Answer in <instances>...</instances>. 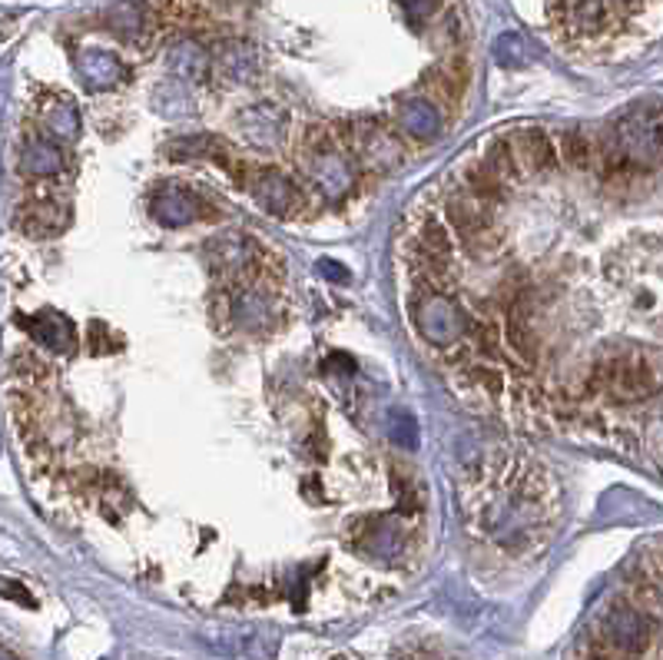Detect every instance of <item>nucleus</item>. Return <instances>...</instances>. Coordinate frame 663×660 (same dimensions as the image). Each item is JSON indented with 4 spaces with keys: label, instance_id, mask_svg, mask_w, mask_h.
I'll list each match as a JSON object with an SVG mask.
<instances>
[{
    "label": "nucleus",
    "instance_id": "1",
    "mask_svg": "<svg viewBox=\"0 0 663 660\" xmlns=\"http://www.w3.org/2000/svg\"><path fill=\"white\" fill-rule=\"evenodd\" d=\"M551 484L544 478V471L538 468H521L518 475H511L505 481L502 491H491L484 499L481 508V528L508 551L525 548L534 531H541L547 525L544 518V505H547Z\"/></svg>",
    "mask_w": 663,
    "mask_h": 660
},
{
    "label": "nucleus",
    "instance_id": "2",
    "mask_svg": "<svg viewBox=\"0 0 663 660\" xmlns=\"http://www.w3.org/2000/svg\"><path fill=\"white\" fill-rule=\"evenodd\" d=\"M607 170L650 173L663 167V107H637L611 123L601 156Z\"/></svg>",
    "mask_w": 663,
    "mask_h": 660
},
{
    "label": "nucleus",
    "instance_id": "3",
    "mask_svg": "<svg viewBox=\"0 0 663 660\" xmlns=\"http://www.w3.org/2000/svg\"><path fill=\"white\" fill-rule=\"evenodd\" d=\"M206 260H209L213 276L219 283H229V286L273 279V273L279 269L276 260L263 250V245L256 239L242 236V232H226V236L209 239L206 242Z\"/></svg>",
    "mask_w": 663,
    "mask_h": 660
},
{
    "label": "nucleus",
    "instance_id": "4",
    "mask_svg": "<svg viewBox=\"0 0 663 660\" xmlns=\"http://www.w3.org/2000/svg\"><path fill=\"white\" fill-rule=\"evenodd\" d=\"M594 388H601L607 398L614 401H647L656 395L660 382L650 369V362H643L637 352H617V356H607L594 365V375H591Z\"/></svg>",
    "mask_w": 663,
    "mask_h": 660
},
{
    "label": "nucleus",
    "instance_id": "5",
    "mask_svg": "<svg viewBox=\"0 0 663 660\" xmlns=\"http://www.w3.org/2000/svg\"><path fill=\"white\" fill-rule=\"evenodd\" d=\"M339 140L372 173H388L401 163V143L395 130L378 120H352L339 127Z\"/></svg>",
    "mask_w": 663,
    "mask_h": 660
},
{
    "label": "nucleus",
    "instance_id": "6",
    "mask_svg": "<svg viewBox=\"0 0 663 660\" xmlns=\"http://www.w3.org/2000/svg\"><path fill=\"white\" fill-rule=\"evenodd\" d=\"M411 319H414V328L422 333V339L432 346H455L471 328V322L458 309V302H451L448 296H442L435 289L419 292L411 299Z\"/></svg>",
    "mask_w": 663,
    "mask_h": 660
},
{
    "label": "nucleus",
    "instance_id": "7",
    "mask_svg": "<svg viewBox=\"0 0 663 660\" xmlns=\"http://www.w3.org/2000/svg\"><path fill=\"white\" fill-rule=\"evenodd\" d=\"M249 196L256 200L260 209L279 216V219H296L305 213V193L296 187V180H289L279 170H260V167H245V177L239 183Z\"/></svg>",
    "mask_w": 663,
    "mask_h": 660
},
{
    "label": "nucleus",
    "instance_id": "8",
    "mask_svg": "<svg viewBox=\"0 0 663 660\" xmlns=\"http://www.w3.org/2000/svg\"><path fill=\"white\" fill-rule=\"evenodd\" d=\"M302 167L312 180V187L325 196V200H346L355 187V156L336 143V146H325V149H315V153H302Z\"/></svg>",
    "mask_w": 663,
    "mask_h": 660
},
{
    "label": "nucleus",
    "instance_id": "9",
    "mask_svg": "<svg viewBox=\"0 0 663 660\" xmlns=\"http://www.w3.org/2000/svg\"><path fill=\"white\" fill-rule=\"evenodd\" d=\"M448 223H451V229L461 236V242L468 245L471 253H478V256L494 253V245H497V229H494V219H491L487 200L474 196L471 190L455 193V196L448 200Z\"/></svg>",
    "mask_w": 663,
    "mask_h": 660
},
{
    "label": "nucleus",
    "instance_id": "10",
    "mask_svg": "<svg viewBox=\"0 0 663 660\" xmlns=\"http://www.w3.org/2000/svg\"><path fill=\"white\" fill-rule=\"evenodd\" d=\"M508 146L515 153V163L521 177H547L557 170V159H560V149H557V140L541 130V127H521V130H511L508 133Z\"/></svg>",
    "mask_w": 663,
    "mask_h": 660
},
{
    "label": "nucleus",
    "instance_id": "11",
    "mask_svg": "<svg viewBox=\"0 0 663 660\" xmlns=\"http://www.w3.org/2000/svg\"><path fill=\"white\" fill-rule=\"evenodd\" d=\"M149 216L166 229H183V226L216 216V209L186 187H162L149 200Z\"/></svg>",
    "mask_w": 663,
    "mask_h": 660
},
{
    "label": "nucleus",
    "instance_id": "12",
    "mask_svg": "<svg viewBox=\"0 0 663 660\" xmlns=\"http://www.w3.org/2000/svg\"><path fill=\"white\" fill-rule=\"evenodd\" d=\"M598 634L607 637L624 657H637L650 644V621L634 604H614L607 611V617H604V624H601Z\"/></svg>",
    "mask_w": 663,
    "mask_h": 660
},
{
    "label": "nucleus",
    "instance_id": "13",
    "mask_svg": "<svg viewBox=\"0 0 663 660\" xmlns=\"http://www.w3.org/2000/svg\"><path fill=\"white\" fill-rule=\"evenodd\" d=\"M286 123H289V117L273 104H256V107H245L239 113V133L245 136L249 146H256L263 153L282 149L286 133H289Z\"/></svg>",
    "mask_w": 663,
    "mask_h": 660
},
{
    "label": "nucleus",
    "instance_id": "14",
    "mask_svg": "<svg viewBox=\"0 0 663 660\" xmlns=\"http://www.w3.org/2000/svg\"><path fill=\"white\" fill-rule=\"evenodd\" d=\"M395 123L405 136H411L414 143H432L442 127H445V117L438 110V104L429 97V94H411V97H401L398 107H395Z\"/></svg>",
    "mask_w": 663,
    "mask_h": 660
},
{
    "label": "nucleus",
    "instance_id": "15",
    "mask_svg": "<svg viewBox=\"0 0 663 660\" xmlns=\"http://www.w3.org/2000/svg\"><path fill=\"white\" fill-rule=\"evenodd\" d=\"M17 325L57 356H67L76 346V325L57 309H44V312H34V315H17Z\"/></svg>",
    "mask_w": 663,
    "mask_h": 660
},
{
    "label": "nucleus",
    "instance_id": "16",
    "mask_svg": "<svg viewBox=\"0 0 663 660\" xmlns=\"http://www.w3.org/2000/svg\"><path fill=\"white\" fill-rule=\"evenodd\" d=\"M425 94L442 104V107H458L465 91H468V63L465 60H445V63H435L425 80H422Z\"/></svg>",
    "mask_w": 663,
    "mask_h": 660
},
{
    "label": "nucleus",
    "instance_id": "17",
    "mask_svg": "<svg viewBox=\"0 0 663 660\" xmlns=\"http://www.w3.org/2000/svg\"><path fill=\"white\" fill-rule=\"evenodd\" d=\"M76 73L91 91H113L117 84H123L126 67L110 50H83L76 57Z\"/></svg>",
    "mask_w": 663,
    "mask_h": 660
},
{
    "label": "nucleus",
    "instance_id": "18",
    "mask_svg": "<svg viewBox=\"0 0 663 660\" xmlns=\"http://www.w3.org/2000/svg\"><path fill=\"white\" fill-rule=\"evenodd\" d=\"M21 226L31 236H60L70 226V206L63 200H31L21 209Z\"/></svg>",
    "mask_w": 663,
    "mask_h": 660
},
{
    "label": "nucleus",
    "instance_id": "19",
    "mask_svg": "<svg viewBox=\"0 0 663 660\" xmlns=\"http://www.w3.org/2000/svg\"><path fill=\"white\" fill-rule=\"evenodd\" d=\"M63 170V149L57 146V140L50 136H37L27 140L21 149V173L34 177V180H50Z\"/></svg>",
    "mask_w": 663,
    "mask_h": 660
},
{
    "label": "nucleus",
    "instance_id": "20",
    "mask_svg": "<svg viewBox=\"0 0 663 660\" xmlns=\"http://www.w3.org/2000/svg\"><path fill=\"white\" fill-rule=\"evenodd\" d=\"M40 123H44L47 136L57 140V143H63V146L80 136V113H76L73 100H67L60 94H50L40 104Z\"/></svg>",
    "mask_w": 663,
    "mask_h": 660
},
{
    "label": "nucleus",
    "instance_id": "21",
    "mask_svg": "<svg viewBox=\"0 0 663 660\" xmlns=\"http://www.w3.org/2000/svg\"><path fill=\"white\" fill-rule=\"evenodd\" d=\"M401 528L395 521H385V518H375V521H365L362 531L355 535V544L372 554V557H395L401 551Z\"/></svg>",
    "mask_w": 663,
    "mask_h": 660
},
{
    "label": "nucleus",
    "instance_id": "22",
    "mask_svg": "<svg viewBox=\"0 0 663 660\" xmlns=\"http://www.w3.org/2000/svg\"><path fill=\"white\" fill-rule=\"evenodd\" d=\"M557 149H560V156L570 163V167H591V163L601 156V143L588 133V130H580V127H567V130H560L557 136Z\"/></svg>",
    "mask_w": 663,
    "mask_h": 660
},
{
    "label": "nucleus",
    "instance_id": "23",
    "mask_svg": "<svg viewBox=\"0 0 663 660\" xmlns=\"http://www.w3.org/2000/svg\"><path fill=\"white\" fill-rule=\"evenodd\" d=\"M166 63H170V70H177L183 80H206L209 76V50L203 44H193V40L173 44L170 53H166Z\"/></svg>",
    "mask_w": 663,
    "mask_h": 660
},
{
    "label": "nucleus",
    "instance_id": "24",
    "mask_svg": "<svg viewBox=\"0 0 663 660\" xmlns=\"http://www.w3.org/2000/svg\"><path fill=\"white\" fill-rule=\"evenodd\" d=\"M216 67L226 73V76H249L256 70V50L242 44V40H226L219 50H216Z\"/></svg>",
    "mask_w": 663,
    "mask_h": 660
},
{
    "label": "nucleus",
    "instance_id": "25",
    "mask_svg": "<svg viewBox=\"0 0 663 660\" xmlns=\"http://www.w3.org/2000/svg\"><path fill=\"white\" fill-rule=\"evenodd\" d=\"M481 163H484V167H487L494 177H502L508 187H515L518 180H525L521 170H518V163H515V153H511V146H508V136L491 140V146H487V153H484Z\"/></svg>",
    "mask_w": 663,
    "mask_h": 660
},
{
    "label": "nucleus",
    "instance_id": "26",
    "mask_svg": "<svg viewBox=\"0 0 663 660\" xmlns=\"http://www.w3.org/2000/svg\"><path fill=\"white\" fill-rule=\"evenodd\" d=\"M422 253L455 263V232H451V223H442V219H425L422 223Z\"/></svg>",
    "mask_w": 663,
    "mask_h": 660
},
{
    "label": "nucleus",
    "instance_id": "27",
    "mask_svg": "<svg viewBox=\"0 0 663 660\" xmlns=\"http://www.w3.org/2000/svg\"><path fill=\"white\" fill-rule=\"evenodd\" d=\"M494 57H497V63H502V67L518 70V67H528L531 47L518 34H502V37H497V44H494Z\"/></svg>",
    "mask_w": 663,
    "mask_h": 660
},
{
    "label": "nucleus",
    "instance_id": "28",
    "mask_svg": "<svg viewBox=\"0 0 663 660\" xmlns=\"http://www.w3.org/2000/svg\"><path fill=\"white\" fill-rule=\"evenodd\" d=\"M209 322L219 336L232 333L236 328V305H232V292L229 289H216L209 299Z\"/></svg>",
    "mask_w": 663,
    "mask_h": 660
},
{
    "label": "nucleus",
    "instance_id": "29",
    "mask_svg": "<svg viewBox=\"0 0 663 660\" xmlns=\"http://www.w3.org/2000/svg\"><path fill=\"white\" fill-rule=\"evenodd\" d=\"M508 343H511V349H515L525 362H534L538 346H534V339H531L528 328L521 325V312H511V319H508Z\"/></svg>",
    "mask_w": 663,
    "mask_h": 660
},
{
    "label": "nucleus",
    "instance_id": "30",
    "mask_svg": "<svg viewBox=\"0 0 663 660\" xmlns=\"http://www.w3.org/2000/svg\"><path fill=\"white\" fill-rule=\"evenodd\" d=\"M388 435H391L398 445L411 448L414 442H419V425H414V419H411V416H405V411H391Z\"/></svg>",
    "mask_w": 663,
    "mask_h": 660
},
{
    "label": "nucleus",
    "instance_id": "31",
    "mask_svg": "<svg viewBox=\"0 0 663 660\" xmlns=\"http://www.w3.org/2000/svg\"><path fill=\"white\" fill-rule=\"evenodd\" d=\"M398 4L411 21H432L445 8V0H398Z\"/></svg>",
    "mask_w": 663,
    "mask_h": 660
},
{
    "label": "nucleus",
    "instance_id": "32",
    "mask_svg": "<svg viewBox=\"0 0 663 660\" xmlns=\"http://www.w3.org/2000/svg\"><path fill=\"white\" fill-rule=\"evenodd\" d=\"M650 452H653V461L663 468V425H653V432H650Z\"/></svg>",
    "mask_w": 663,
    "mask_h": 660
},
{
    "label": "nucleus",
    "instance_id": "33",
    "mask_svg": "<svg viewBox=\"0 0 663 660\" xmlns=\"http://www.w3.org/2000/svg\"><path fill=\"white\" fill-rule=\"evenodd\" d=\"M318 269H322V273H325L332 283H346V279H349V273H346L342 266H336L332 260H322V263H318Z\"/></svg>",
    "mask_w": 663,
    "mask_h": 660
},
{
    "label": "nucleus",
    "instance_id": "34",
    "mask_svg": "<svg viewBox=\"0 0 663 660\" xmlns=\"http://www.w3.org/2000/svg\"><path fill=\"white\" fill-rule=\"evenodd\" d=\"M650 571H653L656 581H663V541L650 548Z\"/></svg>",
    "mask_w": 663,
    "mask_h": 660
},
{
    "label": "nucleus",
    "instance_id": "35",
    "mask_svg": "<svg viewBox=\"0 0 663 660\" xmlns=\"http://www.w3.org/2000/svg\"><path fill=\"white\" fill-rule=\"evenodd\" d=\"M4 591H8V598H17L21 604H34L27 591H17V588H14V581H8V585H4Z\"/></svg>",
    "mask_w": 663,
    "mask_h": 660
},
{
    "label": "nucleus",
    "instance_id": "36",
    "mask_svg": "<svg viewBox=\"0 0 663 660\" xmlns=\"http://www.w3.org/2000/svg\"><path fill=\"white\" fill-rule=\"evenodd\" d=\"M4 660H17V657H14V653H11V650H8V653H4Z\"/></svg>",
    "mask_w": 663,
    "mask_h": 660
}]
</instances>
